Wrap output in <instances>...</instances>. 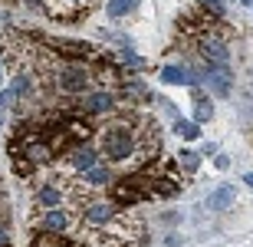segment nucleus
I'll list each match as a JSON object with an SVG mask.
<instances>
[{"mask_svg": "<svg viewBox=\"0 0 253 247\" xmlns=\"http://www.w3.org/2000/svg\"><path fill=\"white\" fill-rule=\"evenodd\" d=\"M46 79L56 86V93L76 96V99H79L83 93H89V89H92V73H89L83 63H73V59H59Z\"/></svg>", "mask_w": 253, "mask_h": 247, "instance_id": "nucleus-1", "label": "nucleus"}, {"mask_svg": "<svg viewBox=\"0 0 253 247\" xmlns=\"http://www.w3.org/2000/svg\"><path fill=\"white\" fill-rule=\"evenodd\" d=\"M76 112H83L85 119H92V122H109V119L119 112V99H115L112 89L95 86V89H89V93H83L76 99Z\"/></svg>", "mask_w": 253, "mask_h": 247, "instance_id": "nucleus-2", "label": "nucleus"}, {"mask_svg": "<svg viewBox=\"0 0 253 247\" xmlns=\"http://www.w3.org/2000/svg\"><path fill=\"white\" fill-rule=\"evenodd\" d=\"M33 224H37V231H46V234L73 238V231L79 228V214H76V208H37Z\"/></svg>", "mask_w": 253, "mask_h": 247, "instance_id": "nucleus-3", "label": "nucleus"}, {"mask_svg": "<svg viewBox=\"0 0 253 247\" xmlns=\"http://www.w3.org/2000/svg\"><path fill=\"white\" fill-rule=\"evenodd\" d=\"M194 47H197V56L204 59V66H230V47H227V37H220L217 30L197 33Z\"/></svg>", "mask_w": 253, "mask_h": 247, "instance_id": "nucleus-4", "label": "nucleus"}, {"mask_svg": "<svg viewBox=\"0 0 253 247\" xmlns=\"http://www.w3.org/2000/svg\"><path fill=\"white\" fill-rule=\"evenodd\" d=\"M92 3L95 0H43V7H46L43 13L63 20V23H76V20H83L89 13Z\"/></svg>", "mask_w": 253, "mask_h": 247, "instance_id": "nucleus-5", "label": "nucleus"}, {"mask_svg": "<svg viewBox=\"0 0 253 247\" xmlns=\"http://www.w3.org/2000/svg\"><path fill=\"white\" fill-rule=\"evenodd\" d=\"M204 89H211V96H217V99H230V93H234L230 66H204Z\"/></svg>", "mask_w": 253, "mask_h": 247, "instance_id": "nucleus-6", "label": "nucleus"}, {"mask_svg": "<svg viewBox=\"0 0 253 247\" xmlns=\"http://www.w3.org/2000/svg\"><path fill=\"white\" fill-rule=\"evenodd\" d=\"M102 155H99V145L85 142V145H76L73 152H66V175H83L85 168H92Z\"/></svg>", "mask_w": 253, "mask_h": 247, "instance_id": "nucleus-7", "label": "nucleus"}, {"mask_svg": "<svg viewBox=\"0 0 253 247\" xmlns=\"http://www.w3.org/2000/svg\"><path fill=\"white\" fill-rule=\"evenodd\" d=\"M69 178L79 185V188H85V191H92V188H105V185H112L115 181V175H112V165L109 162H99L92 165V168H85L83 175H69Z\"/></svg>", "mask_w": 253, "mask_h": 247, "instance_id": "nucleus-8", "label": "nucleus"}, {"mask_svg": "<svg viewBox=\"0 0 253 247\" xmlns=\"http://www.w3.org/2000/svg\"><path fill=\"white\" fill-rule=\"evenodd\" d=\"M49 49L63 53V59H73V63H83L95 53L92 43H83V40H49Z\"/></svg>", "mask_w": 253, "mask_h": 247, "instance_id": "nucleus-9", "label": "nucleus"}, {"mask_svg": "<svg viewBox=\"0 0 253 247\" xmlns=\"http://www.w3.org/2000/svg\"><path fill=\"white\" fill-rule=\"evenodd\" d=\"M234 201H237V185H230V181H224V185H217L211 195H207V211H227V208H234Z\"/></svg>", "mask_w": 253, "mask_h": 247, "instance_id": "nucleus-10", "label": "nucleus"}, {"mask_svg": "<svg viewBox=\"0 0 253 247\" xmlns=\"http://www.w3.org/2000/svg\"><path fill=\"white\" fill-rule=\"evenodd\" d=\"M191 112H194V122L204 125L214 119V99L204 93V89H191Z\"/></svg>", "mask_w": 253, "mask_h": 247, "instance_id": "nucleus-11", "label": "nucleus"}, {"mask_svg": "<svg viewBox=\"0 0 253 247\" xmlns=\"http://www.w3.org/2000/svg\"><path fill=\"white\" fill-rule=\"evenodd\" d=\"M138 3L141 0H105V17L109 20H122V17H128V13H135Z\"/></svg>", "mask_w": 253, "mask_h": 247, "instance_id": "nucleus-12", "label": "nucleus"}, {"mask_svg": "<svg viewBox=\"0 0 253 247\" xmlns=\"http://www.w3.org/2000/svg\"><path fill=\"white\" fill-rule=\"evenodd\" d=\"M33 86H37V83H33V76H30V73H23V69L10 79V89H13V96H17V99H30V96L37 93Z\"/></svg>", "mask_w": 253, "mask_h": 247, "instance_id": "nucleus-13", "label": "nucleus"}, {"mask_svg": "<svg viewBox=\"0 0 253 247\" xmlns=\"http://www.w3.org/2000/svg\"><path fill=\"white\" fill-rule=\"evenodd\" d=\"M174 132L184 139V142H201V125L194 122V119H174Z\"/></svg>", "mask_w": 253, "mask_h": 247, "instance_id": "nucleus-14", "label": "nucleus"}, {"mask_svg": "<svg viewBox=\"0 0 253 247\" xmlns=\"http://www.w3.org/2000/svg\"><path fill=\"white\" fill-rule=\"evenodd\" d=\"M178 168H184V171H197V168H201V155L191 152V148H181V155H178Z\"/></svg>", "mask_w": 253, "mask_h": 247, "instance_id": "nucleus-15", "label": "nucleus"}, {"mask_svg": "<svg viewBox=\"0 0 253 247\" xmlns=\"http://www.w3.org/2000/svg\"><path fill=\"white\" fill-rule=\"evenodd\" d=\"M119 59H122L125 66H131V69H141V63H145V59H141L138 53H131L128 47H122V53H119Z\"/></svg>", "mask_w": 253, "mask_h": 247, "instance_id": "nucleus-16", "label": "nucleus"}, {"mask_svg": "<svg viewBox=\"0 0 253 247\" xmlns=\"http://www.w3.org/2000/svg\"><path fill=\"white\" fill-rule=\"evenodd\" d=\"M13 102H17V96H13V89H10V86H7V89H0V112H3V109H10Z\"/></svg>", "mask_w": 253, "mask_h": 247, "instance_id": "nucleus-17", "label": "nucleus"}, {"mask_svg": "<svg viewBox=\"0 0 253 247\" xmlns=\"http://www.w3.org/2000/svg\"><path fill=\"white\" fill-rule=\"evenodd\" d=\"M197 155H201V158H211V155H220V148H217V142H204Z\"/></svg>", "mask_w": 253, "mask_h": 247, "instance_id": "nucleus-18", "label": "nucleus"}, {"mask_svg": "<svg viewBox=\"0 0 253 247\" xmlns=\"http://www.w3.org/2000/svg\"><path fill=\"white\" fill-rule=\"evenodd\" d=\"M214 168L217 171H227V168H230V158H227V155H214Z\"/></svg>", "mask_w": 253, "mask_h": 247, "instance_id": "nucleus-19", "label": "nucleus"}, {"mask_svg": "<svg viewBox=\"0 0 253 247\" xmlns=\"http://www.w3.org/2000/svg\"><path fill=\"white\" fill-rule=\"evenodd\" d=\"M244 181H247V185L253 188V171H247V175H244Z\"/></svg>", "mask_w": 253, "mask_h": 247, "instance_id": "nucleus-20", "label": "nucleus"}, {"mask_svg": "<svg viewBox=\"0 0 253 247\" xmlns=\"http://www.w3.org/2000/svg\"><path fill=\"white\" fill-rule=\"evenodd\" d=\"M237 3H244V7H250V3H253V0H237Z\"/></svg>", "mask_w": 253, "mask_h": 247, "instance_id": "nucleus-21", "label": "nucleus"}, {"mask_svg": "<svg viewBox=\"0 0 253 247\" xmlns=\"http://www.w3.org/2000/svg\"><path fill=\"white\" fill-rule=\"evenodd\" d=\"M0 79H3V63H0Z\"/></svg>", "mask_w": 253, "mask_h": 247, "instance_id": "nucleus-22", "label": "nucleus"}, {"mask_svg": "<svg viewBox=\"0 0 253 247\" xmlns=\"http://www.w3.org/2000/svg\"><path fill=\"white\" fill-rule=\"evenodd\" d=\"M0 129H3V115H0Z\"/></svg>", "mask_w": 253, "mask_h": 247, "instance_id": "nucleus-23", "label": "nucleus"}, {"mask_svg": "<svg viewBox=\"0 0 253 247\" xmlns=\"http://www.w3.org/2000/svg\"><path fill=\"white\" fill-rule=\"evenodd\" d=\"M69 247H79V241H76V244H69Z\"/></svg>", "mask_w": 253, "mask_h": 247, "instance_id": "nucleus-24", "label": "nucleus"}, {"mask_svg": "<svg viewBox=\"0 0 253 247\" xmlns=\"http://www.w3.org/2000/svg\"><path fill=\"white\" fill-rule=\"evenodd\" d=\"M250 7H253V3H250Z\"/></svg>", "mask_w": 253, "mask_h": 247, "instance_id": "nucleus-25", "label": "nucleus"}]
</instances>
